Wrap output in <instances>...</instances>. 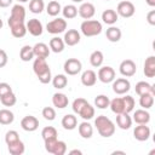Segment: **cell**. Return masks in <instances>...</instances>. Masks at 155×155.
Returning <instances> with one entry per match:
<instances>
[{
  "label": "cell",
  "instance_id": "23",
  "mask_svg": "<svg viewBox=\"0 0 155 155\" xmlns=\"http://www.w3.org/2000/svg\"><path fill=\"white\" fill-rule=\"evenodd\" d=\"M119 18V15L116 13L115 10H111V8H108L105 11H103L102 13V19L105 24H109V25H113L114 23H116Z\"/></svg>",
  "mask_w": 155,
  "mask_h": 155
},
{
  "label": "cell",
  "instance_id": "51",
  "mask_svg": "<svg viewBox=\"0 0 155 155\" xmlns=\"http://www.w3.org/2000/svg\"><path fill=\"white\" fill-rule=\"evenodd\" d=\"M7 53L4 50H0V68L5 67L7 64Z\"/></svg>",
  "mask_w": 155,
  "mask_h": 155
},
{
  "label": "cell",
  "instance_id": "17",
  "mask_svg": "<svg viewBox=\"0 0 155 155\" xmlns=\"http://www.w3.org/2000/svg\"><path fill=\"white\" fill-rule=\"evenodd\" d=\"M96 81H97V74L93 70L88 69V70H85L82 73V75H81V82H82L84 86L91 87V86H93L96 84Z\"/></svg>",
  "mask_w": 155,
  "mask_h": 155
},
{
  "label": "cell",
  "instance_id": "34",
  "mask_svg": "<svg viewBox=\"0 0 155 155\" xmlns=\"http://www.w3.org/2000/svg\"><path fill=\"white\" fill-rule=\"evenodd\" d=\"M46 11H47V15H48V16L54 17V16H57V15L62 11L61 4H59L58 1H56V0L50 1V2L47 4V6H46Z\"/></svg>",
  "mask_w": 155,
  "mask_h": 155
},
{
  "label": "cell",
  "instance_id": "47",
  "mask_svg": "<svg viewBox=\"0 0 155 155\" xmlns=\"http://www.w3.org/2000/svg\"><path fill=\"white\" fill-rule=\"evenodd\" d=\"M18 139H19V134H18L17 131L10 130V131L6 132V136H5V142H6V144H11V143H13V142H16V140H18Z\"/></svg>",
  "mask_w": 155,
  "mask_h": 155
},
{
  "label": "cell",
  "instance_id": "37",
  "mask_svg": "<svg viewBox=\"0 0 155 155\" xmlns=\"http://www.w3.org/2000/svg\"><path fill=\"white\" fill-rule=\"evenodd\" d=\"M79 115H80L84 120H91V119L94 116V108H93L90 103H87V104L81 109V111L79 113Z\"/></svg>",
  "mask_w": 155,
  "mask_h": 155
},
{
  "label": "cell",
  "instance_id": "7",
  "mask_svg": "<svg viewBox=\"0 0 155 155\" xmlns=\"http://www.w3.org/2000/svg\"><path fill=\"white\" fill-rule=\"evenodd\" d=\"M119 70H120V74L122 76H126V78H131L136 74L137 71V65L136 63L132 61V59H125L120 63V67H119Z\"/></svg>",
  "mask_w": 155,
  "mask_h": 155
},
{
  "label": "cell",
  "instance_id": "54",
  "mask_svg": "<svg viewBox=\"0 0 155 155\" xmlns=\"http://www.w3.org/2000/svg\"><path fill=\"white\" fill-rule=\"evenodd\" d=\"M147 1V4L150 6V7H154L155 6V0H145Z\"/></svg>",
  "mask_w": 155,
  "mask_h": 155
},
{
  "label": "cell",
  "instance_id": "27",
  "mask_svg": "<svg viewBox=\"0 0 155 155\" xmlns=\"http://www.w3.org/2000/svg\"><path fill=\"white\" fill-rule=\"evenodd\" d=\"M62 126L65 130H74L78 126V119L76 116H74L73 114H67L63 116L62 119Z\"/></svg>",
  "mask_w": 155,
  "mask_h": 155
},
{
  "label": "cell",
  "instance_id": "19",
  "mask_svg": "<svg viewBox=\"0 0 155 155\" xmlns=\"http://www.w3.org/2000/svg\"><path fill=\"white\" fill-rule=\"evenodd\" d=\"M144 75L147 78L155 76V56H149L144 62Z\"/></svg>",
  "mask_w": 155,
  "mask_h": 155
},
{
  "label": "cell",
  "instance_id": "35",
  "mask_svg": "<svg viewBox=\"0 0 155 155\" xmlns=\"http://www.w3.org/2000/svg\"><path fill=\"white\" fill-rule=\"evenodd\" d=\"M62 13L63 17L67 19H73L78 16V7L75 5H65L62 8Z\"/></svg>",
  "mask_w": 155,
  "mask_h": 155
},
{
  "label": "cell",
  "instance_id": "4",
  "mask_svg": "<svg viewBox=\"0 0 155 155\" xmlns=\"http://www.w3.org/2000/svg\"><path fill=\"white\" fill-rule=\"evenodd\" d=\"M67 29V21L63 18H56L52 19L46 24V30L50 34H61Z\"/></svg>",
  "mask_w": 155,
  "mask_h": 155
},
{
  "label": "cell",
  "instance_id": "42",
  "mask_svg": "<svg viewBox=\"0 0 155 155\" xmlns=\"http://www.w3.org/2000/svg\"><path fill=\"white\" fill-rule=\"evenodd\" d=\"M57 134H58V133H57V130H56L54 127H52V126H46V127H44L42 131H41V136H42L44 140H46V139H48V138H56Z\"/></svg>",
  "mask_w": 155,
  "mask_h": 155
},
{
  "label": "cell",
  "instance_id": "28",
  "mask_svg": "<svg viewBox=\"0 0 155 155\" xmlns=\"http://www.w3.org/2000/svg\"><path fill=\"white\" fill-rule=\"evenodd\" d=\"M109 107H110L111 111L115 113V114L125 113V105H124V99H122V97H116V98H114L113 101H110Z\"/></svg>",
  "mask_w": 155,
  "mask_h": 155
},
{
  "label": "cell",
  "instance_id": "40",
  "mask_svg": "<svg viewBox=\"0 0 155 155\" xmlns=\"http://www.w3.org/2000/svg\"><path fill=\"white\" fill-rule=\"evenodd\" d=\"M0 102H1L2 105H5V107H12V105L16 104L17 98H16V96H15L13 92H10V93H7V94L0 97Z\"/></svg>",
  "mask_w": 155,
  "mask_h": 155
},
{
  "label": "cell",
  "instance_id": "12",
  "mask_svg": "<svg viewBox=\"0 0 155 155\" xmlns=\"http://www.w3.org/2000/svg\"><path fill=\"white\" fill-rule=\"evenodd\" d=\"M27 27V31H29V34H31L33 36H40L44 31V28H42V24L39 19L36 18H31L25 24Z\"/></svg>",
  "mask_w": 155,
  "mask_h": 155
},
{
  "label": "cell",
  "instance_id": "3",
  "mask_svg": "<svg viewBox=\"0 0 155 155\" xmlns=\"http://www.w3.org/2000/svg\"><path fill=\"white\" fill-rule=\"evenodd\" d=\"M24 19H25V8L22 5H19V4L13 5L12 6V10H11L10 18L7 21L8 27L11 28V27L22 24V23H24Z\"/></svg>",
  "mask_w": 155,
  "mask_h": 155
},
{
  "label": "cell",
  "instance_id": "1",
  "mask_svg": "<svg viewBox=\"0 0 155 155\" xmlns=\"http://www.w3.org/2000/svg\"><path fill=\"white\" fill-rule=\"evenodd\" d=\"M94 126L98 131V133L102 136V137H105V138H109L114 134L115 132V125L114 122L107 117L105 115H99L96 117L94 120Z\"/></svg>",
  "mask_w": 155,
  "mask_h": 155
},
{
  "label": "cell",
  "instance_id": "26",
  "mask_svg": "<svg viewBox=\"0 0 155 155\" xmlns=\"http://www.w3.org/2000/svg\"><path fill=\"white\" fill-rule=\"evenodd\" d=\"M7 148H8V153L11 155H22L25 150V147H24V143L18 139L11 144H7Z\"/></svg>",
  "mask_w": 155,
  "mask_h": 155
},
{
  "label": "cell",
  "instance_id": "6",
  "mask_svg": "<svg viewBox=\"0 0 155 155\" xmlns=\"http://www.w3.org/2000/svg\"><path fill=\"white\" fill-rule=\"evenodd\" d=\"M64 71L68 75H76L81 71L82 64L78 58H69L64 62Z\"/></svg>",
  "mask_w": 155,
  "mask_h": 155
},
{
  "label": "cell",
  "instance_id": "30",
  "mask_svg": "<svg viewBox=\"0 0 155 155\" xmlns=\"http://www.w3.org/2000/svg\"><path fill=\"white\" fill-rule=\"evenodd\" d=\"M103 61H104V56H103V52L99 50L93 51L90 56V63L92 67H96V68L101 67L103 64Z\"/></svg>",
  "mask_w": 155,
  "mask_h": 155
},
{
  "label": "cell",
  "instance_id": "58",
  "mask_svg": "<svg viewBox=\"0 0 155 155\" xmlns=\"http://www.w3.org/2000/svg\"><path fill=\"white\" fill-rule=\"evenodd\" d=\"M18 2H27V1H29V0H17Z\"/></svg>",
  "mask_w": 155,
  "mask_h": 155
},
{
  "label": "cell",
  "instance_id": "43",
  "mask_svg": "<svg viewBox=\"0 0 155 155\" xmlns=\"http://www.w3.org/2000/svg\"><path fill=\"white\" fill-rule=\"evenodd\" d=\"M87 103H88V102H87L85 98H76V99H74L73 105H71L73 111L76 113V114H79V113L81 111V109H82Z\"/></svg>",
  "mask_w": 155,
  "mask_h": 155
},
{
  "label": "cell",
  "instance_id": "14",
  "mask_svg": "<svg viewBox=\"0 0 155 155\" xmlns=\"http://www.w3.org/2000/svg\"><path fill=\"white\" fill-rule=\"evenodd\" d=\"M63 41L68 46H75L80 42V33L76 29H69L68 31H65Z\"/></svg>",
  "mask_w": 155,
  "mask_h": 155
},
{
  "label": "cell",
  "instance_id": "22",
  "mask_svg": "<svg viewBox=\"0 0 155 155\" xmlns=\"http://www.w3.org/2000/svg\"><path fill=\"white\" fill-rule=\"evenodd\" d=\"M133 121L139 124H148L150 121V114L147 111V109H138L133 114Z\"/></svg>",
  "mask_w": 155,
  "mask_h": 155
},
{
  "label": "cell",
  "instance_id": "38",
  "mask_svg": "<svg viewBox=\"0 0 155 155\" xmlns=\"http://www.w3.org/2000/svg\"><path fill=\"white\" fill-rule=\"evenodd\" d=\"M45 8L44 0H30L29 1V10L33 13H41Z\"/></svg>",
  "mask_w": 155,
  "mask_h": 155
},
{
  "label": "cell",
  "instance_id": "45",
  "mask_svg": "<svg viewBox=\"0 0 155 155\" xmlns=\"http://www.w3.org/2000/svg\"><path fill=\"white\" fill-rule=\"evenodd\" d=\"M42 116L45 120H48V121H52L56 119V110L52 108V107H45L42 109Z\"/></svg>",
  "mask_w": 155,
  "mask_h": 155
},
{
  "label": "cell",
  "instance_id": "46",
  "mask_svg": "<svg viewBox=\"0 0 155 155\" xmlns=\"http://www.w3.org/2000/svg\"><path fill=\"white\" fill-rule=\"evenodd\" d=\"M65 151H67V144H65V142L57 140L52 154H54V155H63V154H65Z\"/></svg>",
  "mask_w": 155,
  "mask_h": 155
},
{
  "label": "cell",
  "instance_id": "39",
  "mask_svg": "<svg viewBox=\"0 0 155 155\" xmlns=\"http://www.w3.org/2000/svg\"><path fill=\"white\" fill-rule=\"evenodd\" d=\"M11 34L15 36V38H23L25 34H27V27L24 23L22 24H18V25H15V27H11Z\"/></svg>",
  "mask_w": 155,
  "mask_h": 155
},
{
  "label": "cell",
  "instance_id": "32",
  "mask_svg": "<svg viewBox=\"0 0 155 155\" xmlns=\"http://www.w3.org/2000/svg\"><path fill=\"white\" fill-rule=\"evenodd\" d=\"M15 120V115L8 109H1L0 110V124L1 125H10Z\"/></svg>",
  "mask_w": 155,
  "mask_h": 155
},
{
  "label": "cell",
  "instance_id": "24",
  "mask_svg": "<svg viewBox=\"0 0 155 155\" xmlns=\"http://www.w3.org/2000/svg\"><path fill=\"white\" fill-rule=\"evenodd\" d=\"M121 35H122V33H121L120 28L114 27V25L109 27V28L107 29V33H105V36H107V39H108L110 42H117V41H120Z\"/></svg>",
  "mask_w": 155,
  "mask_h": 155
},
{
  "label": "cell",
  "instance_id": "2",
  "mask_svg": "<svg viewBox=\"0 0 155 155\" xmlns=\"http://www.w3.org/2000/svg\"><path fill=\"white\" fill-rule=\"evenodd\" d=\"M102 23L96 19H85L80 25L81 33L87 38L99 35L102 33Z\"/></svg>",
  "mask_w": 155,
  "mask_h": 155
},
{
  "label": "cell",
  "instance_id": "31",
  "mask_svg": "<svg viewBox=\"0 0 155 155\" xmlns=\"http://www.w3.org/2000/svg\"><path fill=\"white\" fill-rule=\"evenodd\" d=\"M34 52H33V47L29 46V45H24L21 51H19V58L23 61V62H29L34 58Z\"/></svg>",
  "mask_w": 155,
  "mask_h": 155
},
{
  "label": "cell",
  "instance_id": "5",
  "mask_svg": "<svg viewBox=\"0 0 155 155\" xmlns=\"http://www.w3.org/2000/svg\"><path fill=\"white\" fill-rule=\"evenodd\" d=\"M136 12V8H134V5L131 2V1H121L117 4V7H116V13L124 18H130L134 15Z\"/></svg>",
  "mask_w": 155,
  "mask_h": 155
},
{
  "label": "cell",
  "instance_id": "56",
  "mask_svg": "<svg viewBox=\"0 0 155 155\" xmlns=\"http://www.w3.org/2000/svg\"><path fill=\"white\" fill-rule=\"evenodd\" d=\"M2 25H4V23H2V19H1V18H0V29H1V28H2Z\"/></svg>",
  "mask_w": 155,
  "mask_h": 155
},
{
  "label": "cell",
  "instance_id": "18",
  "mask_svg": "<svg viewBox=\"0 0 155 155\" xmlns=\"http://www.w3.org/2000/svg\"><path fill=\"white\" fill-rule=\"evenodd\" d=\"M136 93L138 96H142V94H145V93H151V94H155V90H154V86L150 85L149 82L147 81H139L136 84Z\"/></svg>",
  "mask_w": 155,
  "mask_h": 155
},
{
  "label": "cell",
  "instance_id": "33",
  "mask_svg": "<svg viewBox=\"0 0 155 155\" xmlns=\"http://www.w3.org/2000/svg\"><path fill=\"white\" fill-rule=\"evenodd\" d=\"M139 104L143 109H149L154 104V94L151 93H145L139 96Z\"/></svg>",
  "mask_w": 155,
  "mask_h": 155
},
{
  "label": "cell",
  "instance_id": "48",
  "mask_svg": "<svg viewBox=\"0 0 155 155\" xmlns=\"http://www.w3.org/2000/svg\"><path fill=\"white\" fill-rule=\"evenodd\" d=\"M57 140H58L57 137H56V138H48V139H46V140H45V149H46V151H48V153L52 154Z\"/></svg>",
  "mask_w": 155,
  "mask_h": 155
},
{
  "label": "cell",
  "instance_id": "59",
  "mask_svg": "<svg viewBox=\"0 0 155 155\" xmlns=\"http://www.w3.org/2000/svg\"><path fill=\"white\" fill-rule=\"evenodd\" d=\"M105 1H108V0H105Z\"/></svg>",
  "mask_w": 155,
  "mask_h": 155
},
{
  "label": "cell",
  "instance_id": "53",
  "mask_svg": "<svg viewBox=\"0 0 155 155\" xmlns=\"http://www.w3.org/2000/svg\"><path fill=\"white\" fill-rule=\"evenodd\" d=\"M13 0H0V7H8Z\"/></svg>",
  "mask_w": 155,
  "mask_h": 155
},
{
  "label": "cell",
  "instance_id": "57",
  "mask_svg": "<svg viewBox=\"0 0 155 155\" xmlns=\"http://www.w3.org/2000/svg\"><path fill=\"white\" fill-rule=\"evenodd\" d=\"M71 1H73V2H82L84 0H71Z\"/></svg>",
  "mask_w": 155,
  "mask_h": 155
},
{
  "label": "cell",
  "instance_id": "8",
  "mask_svg": "<svg viewBox=\"0 0 155 155\" xmlns=\"http://www.w3.org/2000/svg\"><path fill=\"white\" fill-rule=\"evenodd\" d=\"M131 88V84L126 78H119V79H114L113 81V91L116 94H125L130 91Z\"/></svg>",
  "mask_w": 155,
  "mask_h": 155
},
{
  "label": "cell",
  "instance_id": "20",
  "mask_svg": "<svg viewBox=\"0 0 155 155\" xmlns=\"http://www.w3.org/2000/svg\"><path fill=\"white\" fill-rule=\"evenodd\" d=\"M33 52L35 57H40V58H47L50 54V48L44 42H38L33 46Z\"/></svg>",
  "mask_w": 155,
  "mask_h": 155
},
{
  "label": "cell",
  "instance_id": "41",
  "mask_svg": "<svg viewBox=\"0 0 155 155\" xmlns=\"http://www.w3.org/2000/svg\"><path fill=\"white\" fill-rule=\"evenodd\" d=\"M109 103H110L109 98L107 96H104V94H99V96H97L94 98V105L98 109H105V108H108L109 107Z\"/></svg>",
  "mask_w": 155,
  "mask_h": 155
},
{
  "label": "cell",
  "instance_id": "16",
  "mask_svg": "<svg viewBox=\"0 0 155 155\" xmlns=\"http://www.w3.org/2000/svg\"><path fill=\"white\" fill-rule=\"evenodd\" d=\"M116 125L121 130H128L132 126V119L128 115V113L116 114Z\"/></svg>",
  "mask_w": 155,
  "mask_h": 155
},
{
  "label": "cell",
  "instance_id": "15",
  "mask_svg": "<svg viewBox=\"0 0 155 155\" xmlns=\"http://www.w3.org/2000/svg\"><path fill=\"white\" fill-rule=\"evenodd\" d=\"M33 70L35 73L36 76L46 73L47 70H50V67L46 62V58H40V57H36V59L34 61L33 63Z\"/></svg>",
  "mask_w": 155,
  "mask_h": 155
},
{
  "label": "cell",
  "instance_id": "25",
  "mask_svg": "<svg viewBox=\"0 0 155 155\" xmlns=\"http://www.w3.org/2000/svg\"><path fill=\"white\" fill-rule=\"evenodd\" d=\"M78 130H79V134H80L82 138H85V139L91 138L92 134H93V127H92V125H91L90 122H87V121L81 122V124L79 125Z\"/></svg>",
  "mask_w": 155,
  "mask_h": 155
},
{
  "label": "cell",
  "instance_id": "44",
  "mask_svg": "<svg viewBox=\"0 0 155 155\" xmlns=\"http://www.w3.org/2000/svg\"><path fill=\"white\" fill-rule=\"evenodd\" d=\"M122 99H124V105H125V113H131L134 109V104H136L133 97L125 96V97H122Z\"/></svg>",
  "mask_w": 155,
  "mask_h": 155
},
{
  "label": "cell",
  "instance_id": "21",
  "mask_svg": "<svg viewBox=\"0 0 155 155\" xmlns=\"http://www.w3.org/2000/svg\"><path fill=\"white\" fill-rule=\"evenodd\" d=\"M52 103L56 108L58 109H64L65 107H68V103H69V99L68 97L64 94V93H54L53 97H52Z\"/></svg>",
  "mask_w": 155,
  "mask_h": 155
},
{
  "label": "cell",
  "instance_id": "11",
  "mask_svg": "<svg viewBox=\"0 0 155 155\" xmlns=\"http://www.w3.org/2000/svg\"><path fill=\"white\" fill-rule=\"evenodd\" d=\"M78 13H79V16H80L81 18H84V19H90V18H92V17L94 16V13H96V7H94V5L91 4V2H82L81 6L78 8Z\"/></svg>",
  "mask_w": 155,
  "mask_h": 155
},
{
  "label": "cell",
  "instance_id": "10",
  "mask_svg": "<svg viewBox=\"0 0 155 155\" xmlns=\"http://www.w3.org/2000/svg\"><path fill=\"white\" fill-rule=\"evenodd\" d=\"M21 127L27 132H34L39 127V120L33 115H27L21 120Z\"/></svg>",
  "mask_w": 155,
  "mask_h": 155
},
{
  "label": "cell",
  "instance_id": "29",
  "mask_svg": "<svg viewBox=\"0 0 155 155\" xmlns=\"http://www.w3.org/2000/svg\"><path fill=\"white\" fill-rule=\"evenodd\" d=\"M64 46H65V44H64L63 39H61V38H58V36H54V38H52V39L50 40V48H51V51L54 52V53L62 52V51L64 50Z\"/></svg>",
  "mask_w": 155,
  "mask_h": 155
},
{
  "label": "cell",
  "instance_id": "9",
  "mask_svg": "<svg viewBox=\"0 0 155 155\" xmlns=\"http://www.w3.org/2000/svg\"><path fill=\"white\" fill-rule=\"evenodd\" d=\"M97 76L99 79V81H102L103 84H109V82H113L115 79V70L111 67L105 65V67L99 68Z\"/></svg>",
  "mask_w": 155,
  "mask_h": 155
},
{
  "label": "cell",
  "instance_id": "36",
  "mask_svg": "<svg viewBox=\"0 0 155 155\" xmlns=\"http://www.w3.org/2000/svg\"><path fill=\"white\" fill-rule=\"evenodd\" d=\"M67 84H68V79H67V76L63 75V74H57V75L52 79V85H53V87L57 88V90L64 88V87L67 86Z\"/></svg>",
  "mask_w": 155,
  "mask_h": 155
},
{
  "label": "cell",
  "instance_id": "49",
  "mask_svg": "<svg viewBox=\"0 0 155 155\" xmlns=\"http://www.w3.org/2000/svg\"><path fill=\"white\" fill-rule=\"evenodd\" d=\"M38 79H39V81H40L41 84H48V82L52 80V76H51V69H50V70H47L46 73H44V74L39 75V76H38Z\"/></svg>",
  "mask_w": 155,
  "mask_h": 155
},
{
  "label": "cell",
  "instance_id": "50",
  "mask_svg": "<svg viewBox=\"0 0 155 155\" xmlns=\"http://www.w3.org/2000/svg\"><path fill=\"white\" fill-rule=\"evenodd\" d=\"M12 92V87L7 82H0V97Z\"/></svg>",
  "mask_w": 155,
  "mask_h": 155
},
{
  "label": "cell",
  "instance_id": "55",
  "mask_svg": "<svg viewBox=\"0 0 155 155\" xmlns=\"http://www.w3.org/2000/svg\"><path fill=\"white\" fill-rule=\"evenodd\" d=\"M69 154H70V155H73V154H79V155H81V150H78V149H74V150H71V151H69Z\"/></svg>",
  "mask_w": 155,
  "mask_h": 155
},
{
  "label": "cell",
  "instance_id": "13",
  "mask_svg": "<svg viewBox=\"0 0 155 155\" xmlns=\"http://www.w3.org/2000/svg\"><path fill=\"white\" fill-rule=\"evenodd\" d=\"M133 136L139 142H144L148 140L150 137V128L145 125V124H139L138 126H136V128L133 130Z\"/></svg>",
  "mask_w": 155,
  "mask_h": 155
},
{
  "label": "cell",
  "instance_id": "52",
  "mask_svg": "<svg viewBox=\"0 0 155 155\" xmlns=\"http://www.w3.org/2000/svg\"><path fill=\"white\" fill-rule=\"evenodd\" d=\"M147 21H148V23L151 24V25L155 24V10H151V11L148 12V15H147Z\"/></svg>",
  "mask_w": 155,
  "mask_h": 155
}]
</instances>
